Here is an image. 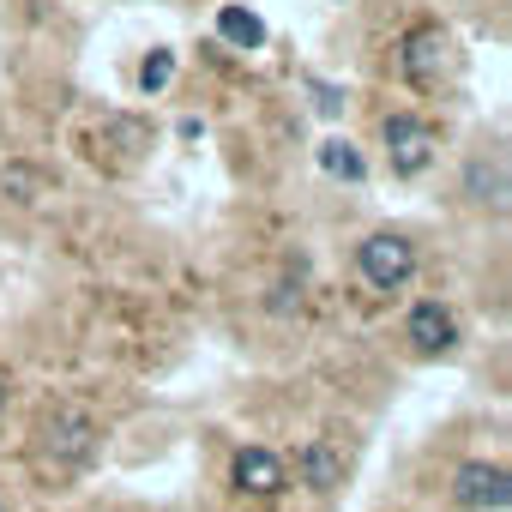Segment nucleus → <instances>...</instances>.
Returning a JSON list of instances; mask_svg holds the SVG:
<instances>
[{
    "label": "nucleus",
    "mask_w": 512,
    "mask_h": 512,
    "mask_svg": "<svg viewBox=\"0 0 512 512\" xmlns=\"http://www.w3.org/2000/svg\"><path fill=\"white\" fill-rule=\"evenodd\" d=\"M356 266H362V278L374 284V290H404L410 278H416V247L404 241V235H392V229H380V235H368L362 247H356Z\"/></svg>",
    "instance_id": "1"
},
{
    "label": "nucleus",
    "mask_w": 512,
    "mask_h": 512,
    "mask_svg": "<svg viewBox=\"0 0 512 512\" xmlns=\"http://www.w3.org/2000/svg\"><path fill=\"white\" fill-rule=\"evenodd\" d=\"M452 494H458V506H506V464H488V458H470V464H458V476H452Z\"/></svg>",
    "instance_id": "5"
},
{
    "label": "nucleus",
    "mask_w": 512,
    "mask_h": 512,
    "mask_svg": "<svg viewBox=\"0 0 512 512\" xmlns=\"http://www.w3.org/2000/svg\"><path fill=\"white\" fill-rule=\"evenodd\" d=\"M229 476H235V488L241 494H284V458L278 452H266V446H241L235 452V464H229Z\"/></svg>",
    "instance_id": "6"
},
{
    "label": "nucleus",
    "mask_w": 512,
    "mask_h": 512,
    "mask_svg": "<svg viewBox=\"0 0 512 512\" xmlns=\"http://www.w3.org/2000/svg\"><path fill=\"white\" fill-rule=\"evenodd\" d=\"M217 37L235 43V49H260L266 43V19L253 7H217Z\"/></svg>",
    "instance_id": "9"
},
{
    "label": "nucleus",
    "mask_w": 512,
    "mask_h": 512,
    "mask_svg": "<svg viewBox=\"0 0 512 512\" xmlns=\"http://www.w3.org/2000/svg\"><path fill=\"white\" fill-rule=\"evenodd\" d=\"M0 193H13L19 205H37V193H43V175L19 163V169H7V175H0Z\"/></svg>",
    "instance_id": "13"
},
{
    "label": "nucleus",
    "mask_w": 512,
    "mask_h": 512,
    "mask_svg": "<svg viewBox=\"0 0 512 512\" xmlns=\"http://www.w3.org/2000/svg\"><path fill=\"white\" fill-rule=\"evenodd\" d=\"M446 67H452V43H446L440 25H416V31L398 37V73H404L416 91H434Z\"/></svg>",
    "instance_id": "2"
},
{
    "label": "nucleus",
    "mask_w": 512,
    "mask_h": 512,
    "mask_svg": "<svg viewBox=\"0 0 512 512\" xmlns=\"http://www.w3.org/2000/svg\"><path fill=\"white\" fill-rule=\"evenodd\" d=\"M296 476H302V488H314V494L338 488V482H344V458H338V446H332V440H308V446L296 452Z\"/></svg>",
    "instance_id": "8"
},
{
    "label": "nucleus",
    "mask_w": 512,
    "mask_h": 512,
    "mask_svg": "<svg viewBox=\"0 0 512 512\" xmlns=\"http://www.w3.org/2000/svg\"><path fill=\"white\" fill-rule=\"evenodd\" d=\"M320 169L338 175V181H362V175H368V163H362V151H356L350 139H326V145H320Z\"/></svg>",
    "instance_id": "10"
},
{
    "label": "nucleus",
    "mask_w": 512,
    "mask_h": 512,
    "mask_svg": "<svg viewBox=\"0 0 512 512\" xmlns=\"http://www.w3.org/2000/svg\"><path fill=\"white\" fill-rule=\"evenodd\" d=\"M0 398H7V392H0Z\"/></svg>",
    "instance_id": "14"
},
{
    "label": "nucleus",
    "mask_w": 512,
    "mask_h": 512,
    "mask_svg": "<svg viewBox=\"0 0 512 512\" xmlns=\"http://www.w3.org/2000/svg\"><path fill=\"white\" fill-rule=\"evenodd\" d=\"M169 79H175V55H169V49H151V55H145V67H139V91H145V97H157Z\"/></svg>",
    "instance_id": "11"
},
{
    "label": "nucleus",
    "mask_w": 512,
    "mask_h": 512,
    "mask_svg": "<svg viewBox=\"0 0 512 512\" xmlns=\"http://www.w3.org/2000/svg\"><path fill=\"white\" fill-rule=\"evenodd\" d=\"M470 193H476L482 205H506V175L488 169V163H470Z\"/></svg>",
    "instance_id": "12"
},
{
    "label": "nucleus",
    "mask_w": 512,
    "mask_h": 512,
    "mask_svg": "<svg viewBox=\"0 0 512 512\" xmlns=\"http://www.w3.org/2000/svg\"><path fill=\"white\" fill-rule=\"evenodd\" d=\"M97 422L91 416H79V410H61L49 428H43V446H49V458H61L67 470H79V464H91V452H97Z\"/></svg>",
    "instance_id": "4"
},
{
    "label": "nucleus",
    "mask_w": 512,
    "mask_h": 512,
    "mask_svg": "<svg viewBox=\"0 0 512 512\" xmlns=\"http://www.w3.org/2000/svg\"><path fill=\"white\" fill-rule=\"evenodd\" d=\"M404 338H410L422 356H440V350H452V344H458V320H452L440 302H416V308H410V320H404Z\"/></svg>",
    "instance_id": "7"
},
{
    "label": "nucleus",
    "mask_w": 512,
    "mask_h": 512,
    "mask_svg": "<svg viewBox=\"0 0 512 512\" xmlns=\"http://www.w3.org/2000/svg\"><path fill=\"white\" fill-rule=\"evenodd\" d=\"M434 151H440V133L428 121H416V115H392L386 121V157H392L398 175H422L434 163Z\"/></svg>",
    "instance_id": "3"
}]
</instances>
